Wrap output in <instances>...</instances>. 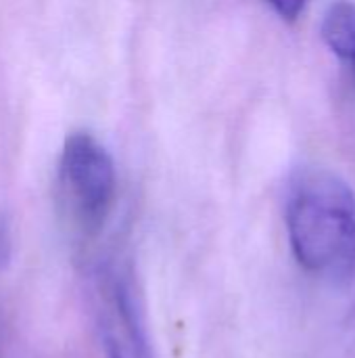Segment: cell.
Listing matches in <instances>:
<instances>
[{
  "mask_svg": "<svg viewBox=\"0 0 355 358\" xmlns=\"http://www.w3.org/2000/svg\"><path fill=\"white\" fill-rule=\"evenodd\" d=\"M94 294L107 358H155L132 271L115 264L100 268Z\"/></svg>",
  "mask_w": 355,
  "mask_h": 358,
  "instance_id": "3",
  "label": "cell"
},
{
  "mask_svg": "<svg viewBox=\"0 0 355 358\" xmlns=\"http://www.w3.org/2000/svg\"><path fill=\"white\" fill-rule=\"evenodd\" d=\"M8 258H10V237L6 224L0 222V268L8 262Z\"/></svg>",
  "mask_w": 355,
  "mask_h": 358,
  "instance_id": "6",
  "label": "cell"
},
{
  "mask_svg": "<svg viewBox=\"0 0 355 358\" xmlns=\"http://www.w3.org/2000/svg\"><path fill=\"white\" fill-rule=\"evenodd\" d=\"M322 38L328 48L352 69L355 78V2L333 4L322 21Z\"/></svg>",
  "mask_w": 355,
  "mask_h": 358,
  "instance_id": "4",
  "label": "cell"
},
{
  "mask_svg": "<svg viewBox=\"0 0 355 358\" xmlns=\"http://www.w3.org/2000/svg\"><path fill=\"white\" fill-rule=\"evenodd\" d=\"M282 19H287V21H295L299 15H301V10L305 8V2L308 0H266Z\"/></svg>",
  "mask_w": 355,
  "mask_h": 358,
  "instance_id": "5",
  "label": "cell"
},
{
  "mask_svg": "<svg viewBox=\"0 0 355 358\" xmlns=\"http://www.w3.org/2000/svg\"><path fill=\"white\" fill-rule=\"evenodd\" d=\"M59 193L71 227L96 235L115 203L117 174L109 151L88 132H71L59 162Z\"/></svg>",
  "mask_w": 355,
  "mask_h": 358,
  "instance_id": "2",
  "label": "cell"
},
{
  "mask_svg": "<svg viewBox=\"0 0 355 358\" xmlns=\"http://www.w3.org/2000/svg\"><path fill=\"white\" fill-rule=\"evenodd\" d=\"M287 231L297 262L326 281L355 275V193L328 170H308L291 187Z\"/></svg>",
  "mask_w": 355,
  "mask_h": 358,
  "instance_id": "1",
  "label": "cell"
}]
</instances>
